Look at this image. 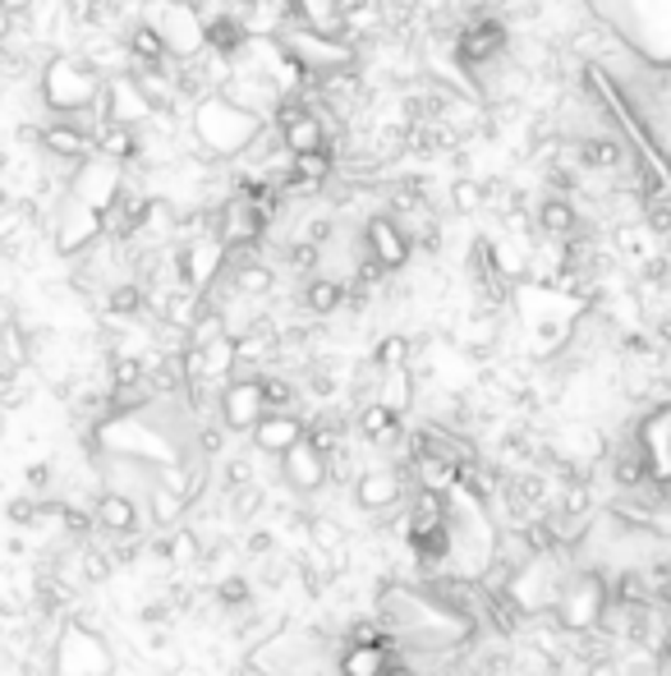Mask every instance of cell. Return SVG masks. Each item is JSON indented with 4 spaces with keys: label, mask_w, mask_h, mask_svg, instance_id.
<instances>
[{
    "label": "cell",
    "mask_w": 671,
    "mask_h": 676,
    "mask_svg": "<svg viewBox=\"0 0 671 676\" xmlns=\"http://www.w3.org/2000/svg\"><path fill=\"white\" fill-rule=\"evenodd\" d=\"M529 217H534V231L543 239H553V244H566V239H575L579 231H585V212H579V203L561 198V194H543Z\"/></svg>",
    "instance_id": "17"
},
{
    "label": "cell",
    "mask_w": 671,
    "mask_h": 676,
    "mask_svg": "<svg viewBox=\"0 0 671 676\" xmlns=\"http://www.w3.org/2000/svg\"><path fill=\"white\" fill-rule=\"evenodd\" d=\"M395 667H401V658L391 644H345L336 676H391Z\"/></svg>",
    "instance_id": "20"
},
{
    "label": "cell",
    "mask_w": 671,
    "mask_h": 676,
    "mask_svg": "<svg viewBox=\"0 0 671 676\" xmlns=\"http://www.w3.org/2000/svg\"><path fill=\"white\" fill-rule=\"evenodd\" d=\"M115 672V654L102 631L83 626V622H65L51 644V676H111Z\"/></svg>",
    "instance_id": "4"
},
{
    "label": "cell",
    "mask_w": 671,
    "mask_h": 676,
    "mask_svg": "<svg viewBox=\"0 0 671 676\" xmlns=\"http://www.w3.org/2000/svg\"><path fill=\"white\" fill-rule=\"evenodd\" d=\"M570 157L579 166V175H617L630 166V147L617 134H589L570 143Z\"/></svg>",
    "instance_id": "16"
},
{
    "label": "cell",
    "mask_w": 671,
    "mask_h": 676,
    "mask_svg": "<svg viewBox=\"0 0 671 676\" xmlns=\"http://www.w3.org/2000/svg\"><path fill=\"white\" fill-rule=\"evenodd\" d=\"M138 19L157 28L162 42H166V51H171V60H179V65H189L194 55H203V51H207V38H203V14H198V10H189V6H175V0H147Z\"/></svg>",
    "instance_id": "6"
},
{
    "label": "cell",
    "mask_w": 671,
    "mask_h": 676,
    "mask_svg": "<svg viewBox=\"0 0 671 676\" xmlns=\"http://www.w3.org/2000/svg\"><path fill=\"white\" fill-rule=\"evenodd\" d=\"M51 249L60 258H83L93 244L102 239V212H93L87 203H79L74 194H65L51 207Z\"/></svg>",
    "instance_id": "8"
},
{
    "label": "cell",
    "mask_w": 671,
    "mask_h": 676,
    "mask_svg": "<svg viewBox=\"0 0 671 676\" xmlns=\"http://www.w3.org/2000/svg\"><path fill=\"white\" fill-rule=\"evenodd\" d=\"M125 166L120 162H106V157H87L83 166H79V175H70V194L79 198V203H87L93 212H106L115 198H120V190H125Z\"/></svg>",
    "instance_id": "12"
},
{
    "label": "cell",
    "mask_w": 671,
    "mask_h": 676,
    "mask_svg": "<svg viewBox=\"0 0 671 676\" xmlns=\"http://www.w3.org/2000/svg\"><path fill=\"white\" fill-rule=\"evenodd\" d=\"M345 304H350V290L341 281H331V276H309L299 286V309L309 318H336Z\"/></svg>",
    "instance_id": "22"
},
{
    "label": "cell",
    "mask_w": 671,
    "mask_h": 676,
    "mask_svg": "<svg viewBox=\"0 0 671 676\" xmlns=\"http://www.w3.org/2000/svg\"><path fill=\"white\" fill-rule=\"evenodd\" d=\"M249 438H254V451H258V455L281 460L286 451H295L303 438H309V419L295 414V410H271Z\"/></svg>",
    "instance_id": "15"
},
{
    "label": "cell",
    "mask_w": 671,
    "mask_h": 676,
    "mask_svg": "<svg viewBox=\"0 0 671 676\" xmlns=\"http://www.w3.org/2000/svg\"><path fill=\"white\" fill-rule=\"evenodd\" d=\"M410 401H414V373H410V368H391V373H382V382H378V406H386L395 419H405Z\"/></svg>",
    "instance_id": "26"
},
{
    "label": "cell",
    "mask_w": 671,
    "mask_h": 676,
    "mask_svg": "<svg viewBox=\"0 0 671 676\" xmlns=\"http://www.w3.org/2000/svg\"><path fill=\"white\" fill-rule=\"evenodd\" d=\"M446 203H451L455 217H478V212H487V180L455 175L451 190H446Z\"/></svg>",
    "instance_id": "25"
},
{
    "label": "cell",
    "mask_w": 671,
    "mask_h": 676,
    "mask_svg": "<svg viewBox=\"0 0 671 676\" xmlns=\"http://www.w3.org/2000/svg\"><path fill=\"white\" fill-rule=\"evenodd\" d=\"M267 419V396H262V378H230L217 391V423L226 433H254Z\"/></svg>",
    "instance_id": "11"
},
{
    "label": "cell",
    "mask_w": 671,
    "mask_h": 676,
    "mask_svg": "<svg viewBox=\"0 0 671 676\" xmlns=\"http://www.w3.org/2000/svg\"><path fill=\"white\" fill-rule=\"evenodd\" d=\"M607 580L598 571H575L566 580V590L553 607V622L566 631V635H593L598 622H602V612H607Z\"/></svg>",
    "instance_id": "5"
},
{
    "label": "cell",
    "mask_w": 671,
    "mask_h": 676,
    "mask_svg": "<svg viewBox=\"0 0 671 676\" xmlns=\"http://www.w3.org/2000/svg\"><path fill=\"white\" fill-rule=\"evenodd\" d=\"M203 557H207V543H203V534H198V530H189V525L171 530V534H166V543H162V562L179 566V571H194V566H203Z\"/></svg>",
    "instance_id": "23"
},
{
    "label": "cell",
    "mask_w": 671,
    "mask_h": 676,
    "mask_svg": "<svg viewBox=\"0 0 671 676\" xmlns=\"http://www.w3.org/2000/svg\"><path fill=\"white\" fill-rule=\"evenodd\" d=\"M10 33H14V19H10L6 10H0V51L10 47Z\"/></svg>",
    "instance_id": "31"
},
{
    "label": "cell",
    "mask_w": 671,
    "mask_h": 676,
    "mask_svg": "<svg viewBox=\"0 0 671 676\" xmlns=\"http://www.w3.org/2000/svg\"><path fill=\"white\" fill-rule=\"evenodd\" d=\"M359 235H363V254H369L386 276L410 267L414 244H410V235L401 231V222H395L391 212H369V217L359 222Z\"/></svg>",
    "instance_id": "10"
},
{
    "label": "cell",
    "mask_w": 671,
    "mask_h": 676,
    "mask_svg": "<svg viewBox=\"0 0 671 676\" xmlns=\"http://www.w3.org/2000/svg\"><path fill=\"white\" fill-rule=\"evenodd\" d=\"M267 506V493H262V483H249V488H230L226 493V515L235 520V525H249V520Z\"/></svg>",
    "instance_id": "28"
},
{
    "label": "cell",
    "mask_w": 671,
    "mask_h": 676,
    "mask_svg": "<svg viewBox=\"0 0 671 676\" xmlns=\"http://www.w3.org/2000/svg\"><path fill=\"white\" fill-rule=\"evenodd\" d=\"M262 396H267V414L271 410H295L299 401V382L286 373H262Z\"/></svg>",
    "instance_id": "29"
},
{
    "label": "cell",
    "mask_w": 671,
    "mask_h": 676,
    "mask_svg": "<svg viewBox=\"0 0 671 676\" xmlns=\"http://www.w3.org/2000/svg\"><path fill=\"white\" fill-rule=\"evenodd\" d=\"M281 51L299 65V74H309L313 83L327 79V74H345V70H363V51L345 38H322V33H309L286 19V28L277 33Z\"/></svg>",
    "instance_id": "3"
},
{
    "label": "cell",
    "mask_w": 671,
    "mask_h": 676,
    "mask_svg": "<svg viewBox=\"0 0 671 676\" xmlns=\"http://www.w3.org/2000/svg\"><path fill=\"white\" fill-rule=\"evenodd\" d=\"M585 10L649 70L671 74V0H585Z\"/></svg>",
    "instance_id": "1"
},
{
    "label": "cell",
    "mask_w": 671,
    "mask_h": 676,
    "mask_svg": "<svg viewBox=\"0 0 671 676\" xmlns=\"http://www.w3.org/2000/svg\"><path fill=\"white\" fill-rule=\"evenodd\" d=\"M382 373H391V368H410V359H414V341L410 336H401V331H391V336H382V341L373 346V355H369Z\"/></svg>",
    "instance_id": "27"
},
{
    "label": "cell",
    "mask_w": 671,
    "mask_h": 676,
    "mask_svg": "<svg viewBox=\"0 0 671 676\" xmlns=\"http://www.w3.org/2000/svg\"><path fill=\"white\" fill-rule=\"evenodd\" d=\"M286 14H290V23L309 28V33L345 38V19H341V6H336V0H286Z\"/></svg>",
    "instance_id": "21"
},
{
    "label": "cell",
    "mask_w": 671,
    "mask_h": 676,
    "mask_svg": "<svg viewBox=\"0 0 671 676\" xmlns=\"http://www.w3.org/2000/svg\"><path fill=\"white\" fill-rule=\"evenodd\" d=\"M97 111H102L106 125H125V130H147L152 120H157V111H152V102L138 92V83L130 79V70L115 74V79H106V92H102Z\"/></svg>",
    "instance_id": "13"
},
{
    "label": "cell",
    "mask_w": 671,
    "mask_h": 676,
    "mask_svg": "<svg viewBox=\"0 0 671 676\" xmlns=\"http://www.w3.org/2000/svg\"><path fill=\"white\" fill-rule=\"evenodd\" d=\"M451 51H455V65H461L465 74H474V70H483V65H493V60L510 55V28H506V19H497V14L465 19L461 28H455Z\"/></svg>",
    "instance_id": "7"
},
{
    "label": "cell",
    "mask_w": 671,
    "mask_h": 676,
    "mask_svg": "<svg viewBox=\"0 0 671 676\" xmlns=\"http://www.w3.org/2000/svg\"><path fill=\"white\" fill-rule=\"evenodd\" d=\"M345 438H350V419L336 414V410H318L309 419V438H303V442H309L313 451H322V455H331V451L345 447Z\"/></svg>",
    "instance_id": "24"
},
{
    "label": "cell",
    "mask_w": 671,
    "mask_h": 676,
    "mask_svg": "<svg viewBox=\"0 0 671 676\" xmlns=\"http://www.w3.org/2000/svg\"><path fill=\"white\" fill-rule=\"evenodd\" d=\"M102 92H106V74H97L79 51H55L38 70V98L51 111V120L93 111L102 102Z\"/></svg>",
    "instance_id": "2"
},
{
    "label": "cell",
    "mask_w": 671,
    "mask_h": 676,
    "mask_svg": "<svg viewBox=\"0 0 671 676\" xmlns=\"http://www.w3.org/2000/svg\"><path fill=\"white\" fill-rule=\"evenodd\" d=\"M281 479L295 498H318L322 488L331 483V470H327V455L313 451L309 442H299L295 451L281 455Z\"/></svg>",
    "instance_id": "14"
},
{
    "label": "cell",
    "mask_w": 671,
    "mask_h": 676,
    "mask_svg": "<svg viewBox=\"0 0 671 676\" xmlns=\"http://www.w3.org/2000/svg\"><path fill=\"white\" fill-rule=\"evenodd\" d=\"M410 493L414 479L405 474V465H363V474L354 479V506L369 515H401Z\"/></svg>",
    "instance_id": "9"
},
{
    "label": "cell",
    "mask_w": 671,
    "mask_h": 676,
    "mask_svg": "<svg viewBox=\"0 0 671 676\" xmlns=\"http://www.w3.org/2000/svg\"><path fill=\"white\" fill-rule=\"evenodd\" d=\"M0 10H6L10 19H23L28 10H33V0H0Z\"/></svg>",
    "instance_id": "30"
},
{
    "label": "cell",
    "mask_w": 671,
    "mask_h": 676,
    "mask_svg": "<svg viewBox=\"0 0 671 676\" xmlns=\"http://www.w3.org/2000/svg\"><path fill=\"white\" fill-rule=\"evenodd\" d=\"M38 147L51 162H65V166H83L87 157H93V139H87L83 130H74L70 120H51V125H42Z\"/></svg>",
    "instance_id": "18"
},
{
    "label": "cell",
    "mask_w": 671,
    "mask_h": 676,
    "mask_svg": "<svg viewBox=\"0 0 671 676\" xmlns=\"http://www.w3.org/2000/svg\"><path fill=\"white\" fill-rule=\"evenodd\" d=\"M93 525L102 530V539H130V534H143V511L120 493H97L93 498Z\"/></svg>",
    "instance_id": "19"
}]
</instances>
